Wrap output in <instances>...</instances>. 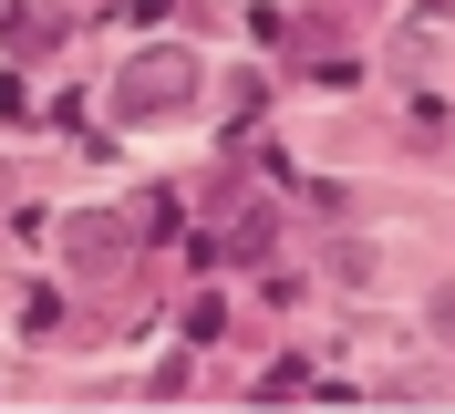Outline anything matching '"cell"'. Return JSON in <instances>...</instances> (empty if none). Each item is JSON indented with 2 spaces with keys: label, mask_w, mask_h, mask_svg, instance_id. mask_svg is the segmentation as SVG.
Segmentation results:
<instances>
[{
  "label": "cell",
  "mask_w": 455,
  "mask_h": 414,
  "mask_svg": "<svg viewBox=\"0 0 455 414\" xmlns=\"http://www.w3.org/2000/svg\"><path fill=\"white\" fill-rule=\"evenodd\" d=\"M197 53H135L124 62V83H114V114H135V125H156V114H187L197 104Z\"/></svg>",
  "instance_id": "1"
},
{
  "label": "cell",
  "mask_w": 455,
  "mask_h": 414,
  "mask_svg": "<svg viewBox=\"0 0 455 414\" xmlns=\"http://www.w3.org/2000/svg\"><path fill=\"white\" fill-rule=\"evenodd\" d=\"M62 248H73L84 280H114L124 270V218H62Z\"/></svg>",
  "instance_id": "2"
},
{
  "label": "cell",
  "mask_w": 455,
  "mask_h": 414,
  "mask_svg": "<svg viewBox=\"0 0 455 414\" xmlns=\"http://www.w3.org/2000/svg\"><path fill=\"white\" fill-rule=\"evenodd\" d=\"M425 321H435V331H445V342H455V280H435V301H425Z\"/></svg>",
  "instance_id": "3"
}]
</instances>
